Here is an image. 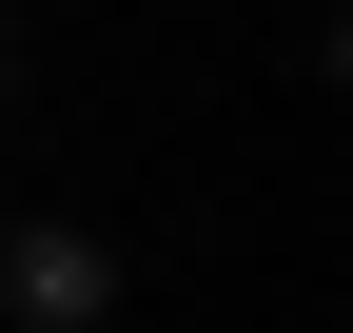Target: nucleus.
<instances>
[{"instance_id": "f257e3e1", "label": "nucleus", "mask_w": 353, "mask_h": 333, "mask_svg": "<svg viewBox=\"0 0 353 333\" xmlns=\"http://www.w3.org/2000/svg\"><path fill=\"white\" fill-rule=\"evenodd\" d=\"M0 275H20L39 333H99V314H118V255H99V235H0Z\"/></svg>"}]
</instances>
